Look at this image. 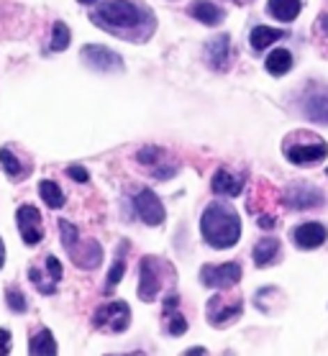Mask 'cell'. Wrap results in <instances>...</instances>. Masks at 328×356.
Instances as JSON below:
<instances>
[{
  "mask_svg": "<svg viewBox=\"0 0 328 356\" xmlns=\"http://www.w3.org/2000/svg\"><path fill=\"white\" fill-rule=\"evenodd\" d=\"M201 234L213 249H231L241 238L239 213L228 202H210L201 218Z\"/></svg>",
  "mask_w": 328,
  "mask_h": 356,
  "instance_id": "1",
  "label": "cell"
},
{
  "mask_svg": "<svg viewBox=\"0 0 328 356\" xmlns=\"http://www.w3.org/2000/svg\"><path fill=\"white\" fill-rule=\"evenodd\" d=\"M97 24H105L108 29H136L141 24V8L131 0H108L93 16Z\"/></svg>",
  "mask_w": 328,
  "mask_h": 356,
  "instance_id": "2",
  "label": "cell"
},
{
  "mask_svg": "<svg viewBox=\"0 0 328 356\" xmlns=\"http://www.w3.org/2000/svg\"><path fill=\"white\" fill-rule=\"evenodd\" d=\"M167 261L157 259V257H144L141 267H139V298L144 302L157 300L159 290L164 287V272H169Z\"/></svg>",
  "mask_w": 328,
  "mask_h": 356,
  "instance_id": "3",
  "label": "cell"
},
{
  "mask_svg": "<svg viewBox=\"0 0 328 356\" xmlns=\"http://www.w3.org/2000/svg\"><path fill=\"white\" fill-rule=\"evenodd\" d=\"M131 323V308H128L123 300H116V302H108V305H100L93 316V325L100 328V331H111V333H123Z\"/></svg>",
  "mask_w": 328,
  "mask_h": 356,
  "instance_id": "4",
  "label": "cell"
},
{
  "mask_svg": "<svg viewBox=\"0 0 328 356\" xmlns=\"http://www.w3.org/2000/svg\"><path fill=\"white\" fill-rule=\"evenodd\" d=\"M239 280H241L239 261H228V264H205V267L201 269V282L205 284V287L224 290V287L239 284Z\"/></svg>",
  "mask_w": 328,
  "mask_h": 356,
  "instance_id": "5",
  "label": "cell"
},
{
  "mask_svg": "<svg viewBox=\"0 0 328 356\" xmlns=\"http://www.w3.org/2000/svg\"><path fill=\"white\" fill-rule=\"evenodd\" d=\"M82 59L90 70L95 72H120L123 70V59L105 47H97V44H90V47L82 49Z\"/></svg>",
  "mask_w": 328,
  "mask_h": 356,
  "instance_id": "6",
  "label": "cell"
},
{
  "mask_svg": "<svg viewBox=\"0 0 328 356\" xmlns=\"http://www.w3.org/2000/svg\"><path fill=\"white\" fill-rule=\"evenodd\" d=\"M16 223L18 231H21V238L29 246H36V243L44 238V226H41V213L33 208V205H21L16 211Z\"/></svg>",
  "mask_w": 328,
  "mask_h": 356,
  "instance_id": "7",
  "label": "cell"
},
{
  "mask_svg": "<svg viewBox=\"0 0 328 356\" xmlns=\"http://www.w3.org/2000/svg\"><path fill=\"white\" fill-rule=\"evenodd\" d=\"M44 272H47V275H41L39 267H31L29 269V280H31V284H36V290H39L41 295H54L56 282L62 280V264H59V259L49 254L47 259H44Z\"/></svg>",
  "mask_w": 328,
  "mask_h": 356,
  "instance_id": "8",
  "label": "cell"
},
{
  "mask_svg": "<svg viewBox=\"0 0 328 356\" xmlns=\"http://www.w3.org/2000/svg\"><path fill=\"white\" fill-rule=\"evenodd\" d=\"M134 208H136L139 218L144 220L146 226H162L164 223V205L154 195V190H141L134 197Z\"/></svg>",
  "mask_w": 328,
  "mask_h": 356,
  "instance_id": "9",
  "label": "cell"
},
{
  "mask_svg": "<svg viewBox=\"0 0 328 356\" xmlns=\"http://www.w3.org/2000/svg\"><path fill=\"white\" fill-rule=\"evenodd\" d=\"M285 154L295 167H311V164H318L326 159L328 154V144L323 141H315V144H290L285 146Z\"/></svg>",
  "mask_w": 328,
  "mask_h": 356,
  "instance_id": "10",
  "label": "cell"
},
{
  "mask_svg": "<svg viewBox=\"0 0 328 356\" xmlns=\"http://www.w3.org/2000/svg\"><path fill=\"white\" fill-rule=\"evenodd\" d=\"M72 261L77 264L80 269H95L100 261H103V249H100V243L97 241H77L72 249L67 251Z\"/></svg>",
  "mask_w": 328,
  "mask_h": 356,
  "instance_id": "11",
  "label": "cell"
},
{
  "mask_svg": "<svg viewBox=\"0 0 328 356\" xmlns=\"http://www.w3.org/2000/svg\"><path fill=\"white\" fill-rule=\"evenodd\" d=\"M323 202V195L315 190V187L305 185V182H295V185L288 190V205L295 208V211H305V208H320Z\"/></svg>",
  "mask_w": 328,
  "mask_h": 356,
  "instance_id": "12",
  "label": "cell"
},
{
  "mask_svg": "<svg viewBox=\"0 0 328 356\" xmlns=\"http://www.w3.org/2000/svg\"><path fill=\"white\" fill-rule=\"evenodd\" d=\"M292 238H295L297 249H318L320 243H326L328 228L323 223H303L295 228Z\"/></svg>",
  "mask_w": 328,
  "mask_h": 356,
  "instance_id": "13",
  "label": "cell"
},
{
  "mask_svg": "<svg viewBox=\"0 0 328 356\" xmlns=\"http://www.w3.org/2000/svg\"><path fill=\"white\" fill-rule=\"evenodd\" d=\"M241 313V300H233L231 305L226 302L224 298H210V302H208V321L213 325H224V323H228L231 318H236Z\"/></svg>",
  "mask_w": 328,
  "mask_h": 356,
  "instance_id": "14",
  "label": "cell"
},
{
  "mask_svg": "<svg viewBox=\"0 0 328 356\" xmlns=\"http://www.w3.org/2000/svg\"><path fill=\"white\" fill-rule=\"evenodd\" d=\"M210 190L216 195H226V197H233V195H239L244 190V182L241 177H236L233 172L228 170H218L210 179Z\"/></svg>",
  "mask_w": 328,
  "mask_h": 356,
  "instance_id": "15",
  "label": "cell"
},
{
  "mask_svg": "<svg viewBox=\"0 0 328 356\" xmlns=\"http://www.w3.org/2000/svg\"><path fill=\"white\" fill-rule=\"evenodd\" d=\"M29 354L31 356H54L56 354V341L49 328H41L36 336L29 341Z\"/></svg>",
  "mask_w": 328,
  "mask_h": 356,
  "instance_id": "16",
  "label": "cell"
},
{
  "mask_svg": "<svg viewBox=\"0 0 328 356\" xmlns=\"http://www.w3.org/2000/svg\"><path fill=\"white\" fill-rule=\"evenodd\" d=\"M192 18H198L205 26H218L224 21V10L218 8V6H213L210 0H198L192 6Z\"/></svg>",
  "mask_w": 328,
  "mask_h": 356,
  "instance_id": "17",
  "label": "cell"
},
{
  "mask_svg": "<svg viewBox=\"0 0 328 356\" xmlns=\"http://www.w3.org/2000/svg\"><path fill=\"white\" fill-rule=\"evenodd\" d=\"M277 254H280V241H277V238H262V241L254 246L256 267H270V264H274Z\"/></svg>",
  "mask_w": 328,
  "mask_h": 356,
  "instance_id": "18",
  "label": "cell"
},
{
  "mask_svg": "<svg viewBox=\"0 0 328 356\" xmlns=\"http://www.w3.org/2000/svg\"><path fill=\"white\" fill-rule=\"evenodd\" d=\"M282 36H285V31H280V29H272V26H256L254 31H251V36H249V41H251V47H254L256 51H262V49L272 47L274 41H280Z\"/></svg>",
  "mask_w": 328,
  "mask_h": 356,
  "instance_id": "19",
  "label": "cell"
},
{
  "mask_svg": "<svg viewBox=\"0 0 328 356\" xmlns=\"http://www.w3.org/2000/svg\"><path fill=\"white\" fill-rule=\"evenodd\" d=\"M126 251H128V241L120 243L118 249V257H116V261H113L111 272H108V280H105V295H111L116 287H118V282L123 280V275H126Z\"/></svg>",
  "mask_w": 328,
  "mask_h": 356,
  "instance_id": "20",
  "label": "cell"
},
{
  "mask_svg": "<svg viewBox=\"0 0 328 356\" xmlns=\"http://www.w3.org/2000/svg\"><path fill=\"white\" fill-rule=\"evenodd\" d=\"M292 70V54L288 49H274L272 54L267 57V72L274 74V77H282Z\"/></svg>",
  "mask_w": 328,
  "mask_h": 356,
  "instance_id": "21",
  "label": "cell"
},
{
  "mask_svg": "<svg viewBox=\"0 0 328 356\" xmlns=\"http://www.w3.org/2000/svg\"><path fill=\"white\" fill-rule=\"evenodd\" d=\"M270 13L282 24H290L300 13V0H270Z\"/></svg>",
  "mask_w": 328,
  "mask_h": 356,
  "instance_id": "22",
  "label": "cell"
},
{
  "mask_svg": "<svg viewBox=\"0 0 328 356\" xmlns=\"http://www.w3.org/2000/svg\"><path fill=\"white\" fill-rule=\"evenodd\" d=\"M39 195H41V200L47 202L49 208H54V211L64 205L62 187L56 185V182H52V179H41V182H39Z\"/></svg>",
  "mask_w": 328,
  "mask_h": 356,
  "instance_id": "23",
  "label": "cell"
},
{
  "mask_svg": "<svg viewBox=\"0 0 328 356\" xmlns=\"http://www.w3.org/2000/svg\"><path fill=\"white\" fill-rule=\"evenodd\" d=\"M0 167H3V172H6L10 179H21L26 175V170L21 167V162H18V156L13 154L10 149H0Z\"/></svg>",
  "mask_w": 328,
  "mask_h": 356,
  "instance_id": "24",
  "label": "cell"
},
{
  "mask_svg": "<svg viewBox=\"0 0 328 356\" xmlns=\"http://www.w3.org/2000/svg\"><path fill=\"white\" fill-rule=\"evenodd\" d=\"M305 113L311 115L313 121L328 123V97H323V95L311 97V100H308V106H305Z\"/></svg>",
  "mask_w": 328,
  "mask_h": 356,
  "instance_id": "25",
  "label": "cell"
},
{
  "mask_svg": "<svg viewBox=\"0 0 328 356\" xmlns=\"http://www.w3.org/2000/svg\"><path fill=\"white\" fill-rule=\"evenodd\" d=\"M208 54H210V62L213 67H224V59L228 57V36H216V39L208 44Z\"/></svg>",
  "mask_w": 328,
  "mask_h": 356,
  "instance_id": "26",
  "label": "cell"
},
{
  "mask_svg": "<svg viewBox=\"0 0 328 356\" xmlns=\"http://www.w3.org/2000/svg\"><path fill=\"white\" fill-rule=\"evenodd\" d=\"M70 39H72V33H70L67 24L56 21L54 29H52V44H49V49L52 51H64V49L70 47Z\"/></svg>",
  "mask_w": 328,
  "mask_h": 356,
  "instance_id": "27",
  "label": "cell"
},
{
  "mask_svg": "<svg viewBox=\"0 0 328 356\" xmlns=\"http://www.w3.org/2000/svg\"><path fill=\"white\" fill-rule=\"evenodd\" d=\"M6 300H8V308L13 310V313H26V308H29L24 292L18 290V287H8V290H6Z\"/></svg>",
  "mask_w": 328,
  "mask_h": 356,
  "instance_id": "28",
  "label": "cell"
},
{
  "mask_svg": "<svg viewBox=\"0 0 328 356\" xmlns=\"http://www.w3.org/2000/svg\"><path fill=\"white\" fill-rule=\"evenodd\" d=\"M59 234H62V243H64V249L67 251L80 241V234H77V228H75L70 220H59Z\"/></svg>",
  "mask_w": 328,
  "mask_h": 356,
  "instance_id": "29",
  "label": "cell"
},
{
  "mask_svg": "<svg viewBox=\"0 0 328 356\" xmlns=\"http://www.w3.org/2000/svg\"><path fill=\"white\" fill-rule=\"evenodd\" d=\"M167 331L172 333V336H182L185 331H187V321H185L182 316H177L175 310H172V318H169V325Z\"/></svg>",
  "mask_w": 328,
  "mask_h": 356,
  "instance_id": "30",
  "label": "cell"
},
{
  "mask_svg": "<svg viewBox=\"0 0 328 356\" xmlns=\"http://www.w3.org/2000/svg\"><path fill=\"white\" fill-rule=\"evenodd\" d=\"M67 175H70V177H72L75 182H88V179H90L88 170H85V167H77V164L67 167Z\"/></svg>",
  "mask_w": 328,
  "mask_h": 356,
  "instance_id": "31",
  "label": "cell"
},
{
  "mask_svg": "<svg viewBox=\"0 0 328 356\" xmlns=\"http://www.w3.org/2000/svg\"><path fill=\"white\" fill-rule=\"evenodd\" d=\"M10 354V333L6 328H0V356Z\"/></svg>",
  "mask_w": 328,
  "mask_h": 356,
  "instance_id": "32",
  "label": "cell"
},
{
  "mask_svg": "<svg viewBox=\"0 0 328 356\" xmlns=\"http://www.w3.org/2000/svg\"><path fill=\"white\" fill-rule=\"evenodd\" d=\"M177 302H180V300H177V295H169L167 302H164V308H167L169 313H172V310H177Z\"/></svg>",
  "mask_w": 328,
  "mask_h": 356,
  "instance_id": "33",
  "label": "cell"
},
{
  "mask_svg": "<svg viewBox=\"0 0 328 356\" xmlns=\"http://www.w3.org/2000/svg\"><path fill=\"white\" fill-rule=\"evenodd\" d=\"M259 226H262V228H274V218H272V216H265V218L259 220Z\"/></svg>",
  "mask_w": 328,
  "mask_h": 356,
  "instance_id": "34",
  "label": "cell"
},
{
  "mask_svg": "<svg viewBox=\"0 0 328 356\" xmlns=\"http://www.w3.org/2000/svg\"><path fill=\"white\" fill-rule=\"evenodd\" d=\"M3 264H6V243L0 238V269H3Z\"/></svg>",
  "mask_w": 328,
  "mask_h": 356,
  "instance_id": "35",
  "label": "cell"
},
{
  "mask_svg": "<svg viewBox=\"0 0 328 356\" xmlns=\"http://www.w3.org/2000/svg\"><path fill=\"white\" fill-rule=\"evenodd\" d=\"M195 354H205V348H190L187 351V356H195Z\"/></svg>",
  "mask_w": 328,
  "mask_h": 356,
  "instance_id": "36",
  "label": "cell"
},
{
  "mask_svg": "<svg viewBox=\"0 0 328 356\" xmlns=\"http://www.w3.org/2000/svg\"><path fill=\"white\" fill-rule=\"evenodd\" d=\"M77 3H82V6H93L95 0H77Z\"/></svg>",
  "mask_w": 328,
  "mask_h": 356,
  "instance_id": "37",
  "label": "cell"
},
{
  "mask_svg": "<svg viewBox=\"0 0 328 356\" xmlns=\"http://www.w3.org/2000/svg\"><path fill=\"white\" fill-rule=\"evenodd\" d=\"M320 26H323V29H328V16H323V21H320Z\"/></svg>",
  "mask_w": 328,
  "mask_h": 356,
  "instance_id": "38",
  "label": "cell"
}]
</instances>
